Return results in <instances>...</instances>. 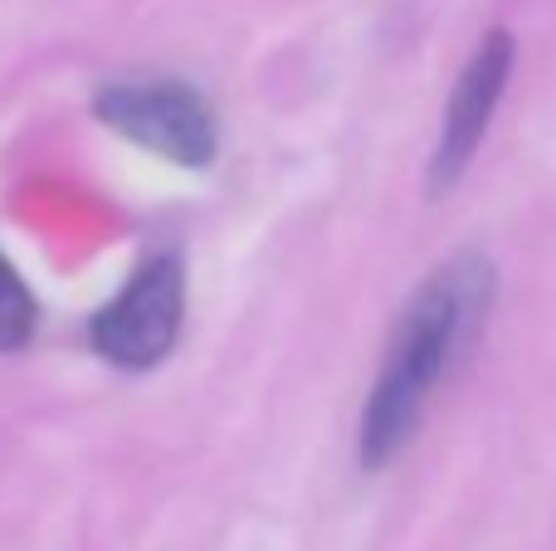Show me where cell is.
Segmentation results:
<instances>
[{
    "instance_id": "cell-1",
    "label": "cell",
    "mask_w": 556,
    "mask_h": 551,
    "mask_svg": "<svg viewBox=\"0 0 556 551\" xmlns=\"http://www.w3.org/2000/svg\"><path fill=\"white\" fill-rule=\"evenodd\" d=\"M498 303V264L483 249H459L434 264L420 289L395 312L386 357L362 406L356 430V459L362 469H386L430 406V390L473 351V342L489 328V312Z\"/></svg>"
},
{
    "instance_id": "cell-5",
    "label": "cell",
    "mask_w": 556,
    "mask_h": 551,
    "mask_svg": "<svg viewBox=\"0 0 556 551\" xmlns=\"http://www.w3.org/2000/svg\"><path fill=\"white\" fill-rule=\"evenodd\" d=\"M35 293L25 289V279L15 273V264L0 254V351H20L35 332Z\"/></svg>"
},
{
    "instance_id": "cell-3",
    "label": "cell",
    "mask_w": 556,
    "mask_h": 551,
    "mask_svg": "<svg viewBox=\"0 0 556 551\" xmlns=\"http://www.w3.org/2000/svg\"><path fill=\"white\" fill-rule=\"evenodd\" d=\"M186 312V279L172 254H156L152 264L132 273L123 293L108 303L88 328V342L103 361L123 371H152L181 337Z\"/></svg>"
},
{
    "instance_id": "cell-2",
    "label": "cell",
    "mask_w": 556,
    "mask_h": 551,
    "mask_svg": "<svg viewBox=\"0 0 556 551\" xmlns=\"http://www.w3.org/2000/svg\"><path fill=\"white\" fill-rule=\"evenodd\" d=\"M93 113L127 142L166 156L176 166H211L220 152L215 113L181 78H137V84H103Z\"/></svg>"
},
{
    "instance_id": "cell-4",
    "label": "cell",
    "mask_w": 556,
    "mask_h": 551,
    "mask_svg": "<svg viewBox=\"0 0 556 551\" xmlns=\"http://www.w3.org/2000/svg\"><path fill=\"white\" fill-rule=\"evenodd\" d=\"M513 64H518V39H513V29L498 25L473 44L469 64H464L459 78H454V93H450L444 117H440V142H434L430 176H425L430 195H444L464 171H469L473 152L483 146L493 113H498V103H503V88H508V78H513Z\"/></svg>"
}]
</instances>
